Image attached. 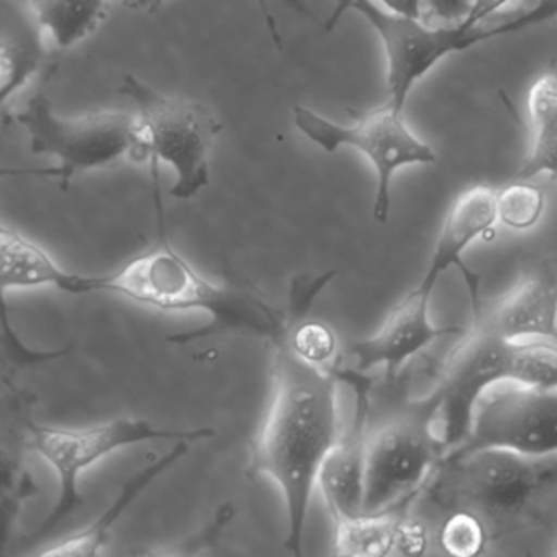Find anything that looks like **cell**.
I'll return each instance as SVG.
<instances>
[{"instance_id": "3", "label": "cell", "mask_w": 557, "mask_h": 557, "mask_svg": "<svg viewBox=\"0 0 557 557\" xmlns=\"http://www.w3.org/2000/svg\"><path fill=\"white\" fill-rule=\"evenodd\" d=\"M422 492L440 510L481 518L491 541L513 536L556 520L557 453L453 451L440 459Z\"/></svg>"}, {"instance_id": "17", "label": "cell", "mask_w": 557, "mask_h": 557, "mask_svg": "<svg viewBox=\"0 0 557 557\" xmlns=\"http://www.w3.org/2000/svg\"><path fill=\"white\" fill-rule=\"evenodd\" d=\"M190 443L188 440H182L177 442V445L168 453V455L159 458L158 461L152 465L146 466L145 469L133 475L122 491H120L119 497L115 498L112 505L107 508L106 513L102 517L97 518L89 528L83 531V533L73 534V536L66 537V540L58 543L57 546L50 547V549L44 550L41 556L47 557H89L97 556L102 549L103 544L109 540L110 531L115 527L116 521L122 518V515L128 510L129 505L138 498V495L143 491L148 488L149 484L161 478L165 471L174 468L184 456L188 455L190 449Z\"/></svg>"}, {"instance_id": "31", "label": "cell", "mask_w": 557, "mask_h": 557, "mask_svg": "<svg viewBox=\"0 0 557 557\" xmlns=\"http://www.w3.org/2000/svg\"><path fill=\"white\" fill-rule=\"evenodd\" d=\"M280 2H282L286 9H289V11L296 12V14H309L308 0H280ZM257 4H259L263 18H265V24L267 27H269L270 35H272L273 44L278 48H282V37H280L278 27H276L275 18H273V15L270 14L269 8H267L265 0H257Z\"/></svg>"}, {"instance_id": "15", "label": "cell", "mask_w": 557, "mask_h": 557, "mask_svg": "<svg viewBox=\"0 0 557 557\" xmlns=\"http://www.w3.org/2000/svg\"><path fill=\"white\" fill-rule=\"evenodd\" d=\"M497 190L487 185H472L458 195L443 221L432 260L417 288L433 295L436 283L451 267H458L471 295L472 312L482 305L479 275L462 263L461 256L479 237L487 236L497 223Z\"/></svg>"}, {"instance_id": "27", "label": "cell", "mask_w": 557, "mask_h": 557, "mask_svg": "<svg viewBox=\"0 0 557 557\" xmlns=\"http://www.w3.org/2000/svg\"><path fill=\"white\" fill-rule=\"evenodd\" d=\"M357 0H332V11L324 24L325 32H332L337 27L345 12L351 11V5ZM381 8L394 12V14L407 15V17L423 18L422 0H373Z\"/></svg>"}, {"instance_id": "4", "label": "cell", "mask_w": 557, "mask_h": 557, "mask_svg": "<svg viewBox=\"0 0 557 557\" xmlns=\"http://www.w3.org/2000/svg\"><path fill=\"white\" fill-rule=\"evenodd\" d=\"M500 383L557 387L556 342L507 341L472 324L449 354L432 393L438 403L443 456L468 438L479 400Z\"/></svg>"}, {"instance_id": "13", "label": "cell", "mask_w": 557, "mask_h": 557, "mask_svg": "<svg viewBox=\"0 0 557 557\" xmlns=\"http://www.w3.org/2000/svg\"><path fill=\"white\" fill-rule=\"evenodd\" d=\"M335 376L354 391L355 407L350 425L341 433L319 472V485L332 518L363 515L364 465L370 438L371 391L373 380L355 368L332 367Z\"/></svg>"}, {"instance_id": "20", "label": "cell", "mask_w": 557, "mask_h": 557, "mask_svg": "<svg viewBox=\"0 0 557 557\" xmlns=\"http://www.w3.org/2000/svg\"><path fill=\"white\" fill-rule=\"evenodd\" d=\"M27 8L63 50L86 40L107 17V0H27Z\"/></svg>"}, {"instance_id": "29", "label": "cell", "mask_w": 557, "mask_h": 557, "mask_svg": "<svg viewBox=\"0 0 557 557\" xmlns=\"http://www.w3.org/2000/svg\"><path fill=\"white\" fill-rule=\"evenodd\" d=\"M406 510L400 515L397 523L396 553L406 554V556H419L426 550L429 546V533L426 528L416 518L409 517Z\"/></svg>"}, {"instance_id": "14", "label": "cell", "mask_w": 557, "mask_h": 557, "mask_svg": "<svg viewBox=\"0 0 557 557\" xmlns=\"http://www.w3.org/2000/svg\"><path fill=\"white\" fill-rule=\"evenodd\" d=\"M432 295L413 288L387 315L380 331L371 337L351 344L355 370L361 373L381 368L387 384L396 383L404 364L417 354L446 335L465 334L461 327H436L430 321Z\"/></svg>"}, {"instance_id": "32", "label": "cell", "mask_w": 557, "mask_h": 557, "mask_svg": "<svg viewBox=\"0 0 557 557\" xmlns=\"http://www.w3.org/2000/svg\"><path fill=\"white\" fill-rule=\"evenodd\" d=\"M164 2L165 0H122V4L125 5V8L149 15L161 11L162 4H164Z\"/></svg>"}, {"instance_id": "25", "label": "cell", "mask_w": 557, "mask_h": 557, "mask_svg": "<svg viewBox=\"0 0 557 557\" xmlns=\"http://www.w3.org/2000/svg\"><path fill=\"white\" fill-rule=\"evenodd\" d=\"M554 18H557V0H536L533 8L520 12L517 17L505 21L504 24L494 25V27L482 28V38L487 41L507 37V35L518 34V32L530 30V28L546 24Z\"/></svg>"}, {"instance_id": "24", "label": "cell", "mask_w": 557, "mask_h": 557, "mask_svg": "<svg viewBox=\"0 0 557 557\" xmlns=\"http://www.w3.org/2000/svg\"><path fill=\"white\" fill-rule=\"evenodd\" d=\"M234 507L231 504L221 505L220 510L214 515L213 521L203 530L198 533L191 534L190 537L181 544H174L169 549L149 550L146 554H152V556H194V554H200L205 547L213 546L216 543L218 537L223 534L226 524L233 520Z\"/></svg>"}, {"instance_id": "28", "label": "cell", "mask_w": 557, "mask_h": 557, "mask_svg": "<svg viewBox=\"0 0 557 557\" xmlns=\"http://www.w3.org/2000/svg\"><path fill=\"white\" fill-rule=\"evenodd\" d=\"M423 21L430 25H456L471 12L474 0H422Z\"/></svg>"}, {"instance_id": "22", "label": "cell", "mask_w": 557, "mask_h": 557, "mask_svg": "<svg viewBox=\"0 0 557 557\" xmlns=\"http://www.w3.org/2000/svg\"><path fill=\"white\" fill-rule=\"evenodd\" d=\"M440 546L456 557H474L491 544L487 528L481 518L469 511H451L440 528Z\"/></svg>"}, {"instance_id": "12", "label": "cell", "mask_w": 557, "mask_h": 557, "mask_svg": "<svg viewBox=\"0 0 557 557\" xmlns=\"http://www.w3.org/2000/svg\"><path fill=\"white\" fill-rule=\"evenodd\" d=\"M472 324L507 341L557 344V257L527 260L510 293L472 312Z\"/></svg>"}, {"instance_id": "11", "label": "cell", "mask_w": 557, "mask_h": 557, "mask_svg": "<svg viewBox=\"0 0 557 557\" xmlns=\"http://www.w3.org/2000/svg\"><path fill=\"white\" fill-rule=\"evenodd\" d=\"M481 448L527 456L557 453V387L520 383L491 387L475 407L468 438L455 451Z\"/></svg>"}, {"instance_id": "7", "label": "cell", "mask_w": 557, "mask_h": 557, "mask_svg": "<svg viewBox=\"0 0 557 557\" xmlns=\"http://www.w3.org/2000/svg\"><path fill=\"white\" fill-rule=\"evenodd\" d=\"M438 403L432 393L410 400L403 412L368 438L363 513H383L412 504L443 458L436 429Z\"/></svg>"}, {"instance_id": "23", "label": "cell", "mask_w": 557, "mask_h": 557, "mask_svg": "<svg viewBox=\"0 0 557 557\" xmlns=\"http://www.w3.org/2000/svg\"><path fill=\"white\" fill-rule=\"evenodd\" d=\"M285 321L286 334L299 357L322 368H331L337 363V338L329 325L308 319Z\"/></svg>"}, {"instance_id": "2", "label": "cell", "mask_w": 557, "mask_h": 557, "mask_svg": "<svg viewBox=\"0 0 557 557\" xmlns=\"http://www.w3.org/2000/svg\"><path fill=\"white\" fill-rule=\"evenodd\" d=\"M156 243L125 265L107 275H77L58 269L51 288L70 295L113 293L164 312L201 311L211 322L195 331L178 332L171 344L187 345L224 332H249L270 341L285 329V314L247 285H214L201 276L169 243L162 207L159 161L151 159Z\"/></svg>"}, {"instance_id": "10", "label": "cell", "mask_w": 557, "mask_h": 557, "mask_svg": "<svg viewBox=\"0 0 557 557\" xmlns=\"http://www.w3.org/2000/svg\"><path fill=\"white\" fill-rule=\"evenodd\" d=\"M351 11H357L380 37L387 64L386 103L400 113L417 83L446 57L484 44L481 27L466 30L461 24L430 25L423 18L394 14L373 0H357Z\"/></svg>"}, {"instance_id": "1", "label": "cell", "mask_w": 557, "mask_h": 557, "mask_svg": "<svg viewBox=\"0 0 557 557\" xmlns=\"http://www.w3.org/2000/svg\"><path fill=\"white\" fill-rule=\"evenodd\" d=\"M275 391L262 429L250 446L247 478L267 475L278 484L286 507L283 547L302 553L306 520L319 472L341 436L337 376L299 357L283 329L273 338Z\"/></svg>"}, {"instance_id": "19", "label": "cell", "mask_w": 557, "mask_h": 557, "mask_svg": "<svg viewBox=\"0 0 557 557\" xmlns=\"http://www.w3.org/2000/svg\"><path fill=\"white\" fill-rule=\"evenodd\" d=\"M410 505L383 513L358 515L334 520V547L337 556L384 557L396 553L397 523Z\"/></svg>"}, {"instance_id": "16", "label": "cell", "mask_w": 557, "mask_h": 557, "mask_svg": "<svg viewBox=\"0 0 557 557\" xmlns=\"http://www.w3.org/2000/svg\"><path fill=\"white\" fill-rule=\"evenodd\" d=\"M44 28L30 9L2 0L0 9V103L5 106L34 74L45 58Z\"/></svg>"}, {"instance_id": "9", "label": "cell", "mask_w": 557, "mask_h": 557, "mask_svg": "<svg viewBox=\"0 0 557 557\" xmlns=\"http://www.w3.org/2000/svg\"><path fill=\"white\" fill-rule=\"evenodd\" d=\"M293 116L296 128L322 151L357 149L370 161L376 172L373 218L377 223H386L389 218L391 187L396 172L409 165H429L438 161L432 146L417 138L406 125L404 113L396 112L387 103L354 125L332 122L302 106L295 107Z\"/></svg>"}, {"instance_id": "5", "label": "cell", "mask_w": 557, "mask_h": 557, "mask_svg": "<svg viewBox=\"0 0 557 557\" xmlns=\"http://www.w3.org/2000/svg\"><path fill=\"white\" fill-rule=\"evenodd\" d=\"M14 122L27 132L30 151L57 158V168L28 174L60 178L67 188L71 178L83 172L112 168L123 159L151 161V149L138 119L128 113L103 112L81 119H64L54 112L44 89L28 99Z\"/></svg>"}, {"instance_id": "8", "label": "cell", "mask_w": 557, "mask_h": 557, "mask_svg": "<svg viewBox=\"0 0 557 557\" xmlns=\"http://www.w3.org/2000/svg\"><path fill=\"white\" fill-rule=\"evenodd\" d=\"M120 96L128 99L148 139L151 159L175 172L171 195L190 200L210 185V151L223 125L207 107L162 96L135 74L122 77Z\"/></svg>"}, {"instance_id": "6", "label": "cell", "mask_w": 557, "mask_h": 557, "mask_svg": "<svg viewBox=\"0 0 557 557\" xmlns=\"http://www.w3.org/2000/svg\"><path fill=\"white\" fill-rule=\"evenodd\" d=\"M28 407L22 409V423L28 432V446L34 448L58 475V498L51 513L44 523L25 537V543H40L50 536L66 518H70L83 505L79 492V475L90 466L107 458L113 451L154 442V440H174V442H201L213 438L214 430L200 426L195 430H169L154 426L148 420H112L103 425L84 430L51 429L38 425L32 419Z\"/></svg>"}, {"instance_id": "30", "label": "cell", "mask_w": 557, "mask_h": 557, "mask_svg": "<svg viewBox=\"0 0 557 557\" xmlns=\"http://www.w3.org/2000/svg\"><path fill=\"white\" fill-rule=\"evenodd\" d=\"M511 0H474V5H472L471 12H469L468 17L465 21L459 22L466 30H475V28L481 27L482 22L485 18L494 15L495 12L504 9L505 5L510 4Z\"/></svg>"}, {"instance_id": "18", "label": "cell", "mask_w": 557, "mask_h": 557, "mask_svg": "<svg viewBox=\"0 0 557 557\" xmlns=\"http://www.w3.org/2000/svg\"><path fill=\"white\" fill-rule=\"evenodd\" d=\"M528 113L533 148L511 181H531L540 174L557 178V70H547L531 84Z\"/></svg>"}, {"instance_id": "21", "label": "cell", "mask_w": 557, "mask_h": 557, "mask_svg": "<svg viewBox=\"0 0 557 557\" xmlns=\"http://www.w3.org/2000/svg\"><path fill=\"white\" fill-rule=\"evenodd\" d=\"M546 207L543 188L530 181H510L497 191V218L504 226L513 231H527L536 226Z\"/></svg>"}, {"instance_id": "33", "label": "cell", "mask_w": 557, "mask_h": 557, "mask_svg": "<svg viewBox=\"0 0 557 557\" xmlns=\"http://www.w3.org/2000/svg\"><path fill=\"white\" fill-rule=\"evenodd\" d=\"M554 554L557 556V537L556 541H554Z\"/></svg>"}, {"instance_id": "26", "label": "cell", "mask_w": 557, "mask_h": 557, "mask_svg": "<svg viewBox=\"0 0 557 557\" xmlns=\"http://www.w3.org/2000/svg\"><path fill=\"white\" fill-rule=\"evenodd\" d=\"M2 331H4L5 354L11 357L12 363L17 364V367L45 363V361L57 360V358L64 357L67 354V350L34 351L25 348L24 344L18 341L14 329L11 327L8 309H4V312H2Z\"/></svg>"}]
</instances>
